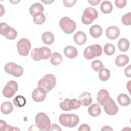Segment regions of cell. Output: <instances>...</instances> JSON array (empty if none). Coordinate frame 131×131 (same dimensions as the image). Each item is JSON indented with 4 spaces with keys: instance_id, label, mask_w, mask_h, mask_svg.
Here are the masks:
<instances>
[{
    "instance_id": "cell-21",
    "label": "cell",
    "mask_w": 131,
    "mask_h": 131,
    "mask_svg": "<svg viewBox=\"0 0 131 131\" xmlns=\"http://www.w3.org/2000/svg\"><path fill=\"white\" fill-rule=\"evenodd\" d=\"M88 111L89 115L92 117L98 116L101 113V110L100 105L97 103H94L89 106Z\"/></svg>"
},
{
    "instance_id": "cell-36",
    "label": "cell",
    "mask_w": 131,
    "mask_h": 131,
    "mask_svg": "<svg viewBox=\"0 0 131 131\" xmlns=\"http://www.w3.org/2000/svg\"><path fill=\"white\" fill-rule=\"evenodd\" d=\"M121 21L123 25L130 26L131 25V13L128 12L124 14L121 18Z\"/></svg>"
},
{
    "instance_id": "cell-43",
    "label": "cell",
    "mask_w": 131,
    "mask_h": 131,
    "mask_svg": "<svg viewBox=\"0 0 131 131\" xmlns=\"http://www.w3.org/2000/svg\"><path fill=\"white\" fill-rule=\"evenodd\" d=\"M88 2L92 6H97L98 5L100 2V0H88Z\"/></svg>"
},
{
    "instance_id": "cell-35",
    "label": "cell",
    "mask_w": 131,
    "mask_h": 131,
    "mask_svg": "<svg viewBox=\"0 0 131 131\" xmlns=\"http://www.w3.org/2000/svg\"><path fill=\"white\" fill-rule=\"evenodd\" d=\"M17 35V31L13 28L10 27V29L8 33L6 34V35L5 37L8 39L13 40V39H15Z\"/></svg>"
},
{
    "instance_id": "cell-32",
    "label": "cell",
    "mask_w": 131,
    "mask_h": 131,
    "mask_svg": "<svg viewBox=\"0 0 131 131\" xmlns=\"http://www.w3.org/2000/svg\"><path fill=\"white\" fill-rule=\"evenodd\" d=\"M33 17L34 23L37 25H41L44 23L46 20L45 15L42 13L36 14Z\"/></svg>"
},
{
    "instance_id": "cell-24",
    "label": "cell",
    "mask_w": 131,
    "mask_h": 131,
    "mask_svg": "<svg viewBox=\"0 0 131 131\" xmlns=\"http://www.w3.org/2000/svg\"><path fill=\"white\" fill-rule=\"evenodd\" d=\"M113 5L112 3L108 1H104L102 2L100 5V9L104 14H109L113 10Z\"/></svg>"
},
{
    "instance_id": "cell-2",
    "label": "cell",
    "mask_w": 131,
    "mask_h": 131,
    "mask_svg": "<svg viewBox=\"0 0 131 131\" xmlns=\"http://www.w3.org/2000/svg\"><path fill=\"white\" fill-rule=\"evenodd\" d=\"M59 121L64 126L73 128L78 124L79 118L74 114H62L59 117Z\"/></svg>"
},
{
    "instance_id": "cell-44",
    "label": "cell",
    "mask_w": 131,
    "mask_h": 131,
    "mask_svg": "<svg viewBox=\"0 0 131 131\" xmlns=\"http://www.w3.org/2000/svg\"><path fill=\"white\" fill-rule=\"evenodd\" d=\"M101 130L102 131V130H113V129L110 126L106 125V126H104Z\"/></svg>"
},
{
    "instance_id": "cell-15",
    "label": "cell",
    "mask_w": 131,
    "mask_h": 131,
    "mask_svg": "<svg viewBox=\"0 0 131 131\" xmlns=\"http://www.w3.org/2000/svg\"><path fill=\"white\" fill-rule=\"evenodd\" d=\"M46 94L37 88L33 90L32 93V98L35 102H40L45 99Z\"/></svg>"
},
{
    "instance_id": "cell-3",
    "label": "cell",
    "mask_w": 131,
    "mask_h": 131,
    "mask_svg": "<svg viewBox=\"0 0 131 131\" xmlns=\"http://www.w3.org/2000/svg\"><path fill=\"white\" fill-rule=\"evenodd\" d=\"M51 51L47 47H42L40 48H34L31 50V52L32 59L35 61L49 59L51 58Z\"/></svg>"
},
{
    "instance_id": "cell-34",
    "label": "cell",
    "mask_w": 131,
    "mask_h": 131,
    "mask_svg": "<svg viewBox=\"0 0 131 131\" xmlns=\"http://www.w3.org/2000/svg\"><path fill=\"white\" fill-rule=\"evenodd\" d=\"M10 27L5 23H1L0 24V34L4 36L8 33Z\"/></svg>"
},
{
    "instance_id": "cell-26",
    "label": "cell",
    "mask_w": 131,
    "mask_h": 131,
    "mask_svg": "<svg viewBox=\"0 0 131 131\" xmlns=\"http://www.w3.org/2000/svg\"><path fill=\"white\" fill-rule=\"evenodd\" d=\"M118 47L119 50L121 52L127 51L129 47V42L128 39L125 38H122L118 41Z\"/></svg>"
},
{
    "instance_id": "cell-31",
    "label": "cell",
    "mask_w": 131,
    "mask_h": 131,
    "mask_svg": "<svg viewBox=\"0 0 131 131\" xmlns=\"http://www.w3.org/2000/svg\"><path fill=\"white\" fill-rule=\"evenodd\" d=\"M104 52L106 55H112L114 54L116 48L115 47L112 43H107L104 46Z\"/></svg>"
},
{
    "instance_id": "cell-33",
    "label": "cell",
    "mask_w": 131,
    "mask_h": 131,
    "mask_svg": "<svg viewBox=\"0 0 131 131\" xmlns=\"http://www.w3.org/2000/svg\"><path fill=\"white\" fill-rule=\"evenodd\" d=\"M91 67L94 71L99 72L101 69L104 68V66L101 61L99 60H95L91 63Z\"/></svg>"
},
{
    "instance_id": "cell-27",
    "label": "cell",
    "mask_w": 131,
    "mask_h": 131,
    "mask_svg": "<svg viewBox=\"0 0 131 131\" xmlns=\"http://www.w3.org/2000/svg\"><path fill=\"white\" fill-rule=\"evenodd\" d=\"M117 101L119 104L123 106H126L130 104V99L125 94H121L117 97Z\"/></svg>"
},
{
    "instance_id": "cell-17",
    "label": "cell",
    "mask_w": 131,
    "mask_h": 131,
    "mask_svg": "<svg viewBox=\"0 0 131 131\" xmlns=\"http://www.w3.org/2000/svg\"><path fill=\"white\" fill-rule=\"evenodd\" d=\"M73 39L76 44L81 46L86 42V36L83 32L79 31L75 33L73 36Z\"/></svg>"
},
{
    "instance_id": "cell-25",
    "label": "cell",
    "mask_w": 131,
    "mask_h": 131,
    "mask_svg": "<svg viewBox=\"0 0 131 131\" xmlns=\"http://www.w3.org/2000/svg\"><path fill=\"white\" fill-rule=\"evenodd\" d=\"M13 110V106L11 102L9 101L4 102L1 105V111L2 113L5 115L11 113Z\"/></svg>"
},
{
    "instance_id": "cell-8",
    "label": "cell",
    "mask_w": 131,
    "mask_h": 131,
    "mask_svg": "<svg viewBox=\"0 0 131 131\" xmlns=\"http://www.w3.org/2000/svg\"><path fill=\"white\" fill-rule=\"evenodd\" d=\"M5 71L15 77H19L23 74V68L19 65L14 62L7 63L4 66Z\"/></svg>"
},
{
    "instance_id": "cell-6",
    "label": "cell",
    "mask_w": 131,
    "mask_h": 131,
    "mask_svg": "<svg viewBox=\"0 0 131 131\" xmlns=\"http://www.w3.org/2000/svg\"><path fill=\"white\" fill-rule=\"evenodd\" d=\"M59 26L65 33L71 34L76 29V24L69 17L64 16L60 19Z\"/></svg>"
},
{
    "instance_id": "cell-12",
    "label": "cell",
    "mask_w": 131,
    "mask_h": 131,
    "mask_svg": "<svg viewBox=\"0 0 131 131\" xmlns=\"http://www.w3.org/2000/svg\"><path fill=\"white\" fill-rule=\"evenodd\" d=\"M103 108L105 113L108 115L113 116L118 112V107L114 100L110 98V99L103 105Z\"/></svg>"
},
{
    "instance_id": "cell-18",
    "label": "cell",
    "mask_w": 131,
    "mask_h": 131,
    "mask_svg": "<svg viewBox=\"0 0 131 131\" xmlns=\"http://www.w3.org/2000/svg\"><path fill=\"white\" fill-rule=\"evenodd\" d=\"M64 55L69 58H75L78 55V52L75 47L72 46H68L64 48L63 50Z\"/></svg>"
},
{
    "instance_id": "cell-37",
    "label": "cell",
    "mask_w": 131,
    "mask_h": 131,
    "mask_svg": "<svg viewBox=\"0 0 131 131\" xmlns=\"http://www.w3.org/2000/svg\"><path fill=\"white\" fill-rule=\"evenodd\" d=\"M116 6L119 9L124 8L126 5V1L125 0H116L115 1Z\"/></svg>"
},
{
    "instance_id": "cell-38",
    "label": "cell",
    "mask_w": 131,
    "mask_h": 131,
    "mask_svg": "<svg viewBox=\"0 0 131 131\" xmlns=\"http://www.w3.org/2000/svg\"><path fill=\"white\" fill-rule=\"evenodd\" d=\"M76 2H77V1L76 0H72V1L63 0V5L67 7H71L73 6L76 4Z\"/></svg>"
},
{
    "instance_id": "cell-22",
    "label": "cell",
    "mask_w": 131,
    "mask_h": 131,
    "mask_svg": "<svg viewBox=\"0 0 131 131\" xmlns=\"http://www.w3.org/2000/svg\"><path fill=\"white\" fill-rule=\"evenodd\" d=\"M90 34L93 38L99 37L102 33V29L101 26L98 25H94L91 27L90 30Z\"/></svg>"
},
{
    "instance_id": "cell-30",
    "label": "cell",
    "mask_w": 131,
    "mask_h": 131,
    "mask_svg": "<svg viewBox=\"0 0 131 131\" xmlns=\"http://www.w3.org/2000/svg\"><path fill=\"white\" fill-rule=\"evenodd\" d=\"M99 78L102 81H107L110 77V71L108 69L102 68L99 71Z\"/></svg>"
},
{
    "instance_id": "cell-10",
    "label": "cell",
    "mask_w": 131,
    "mask_h": 131,
    "mask_svg": "<svg viewBox=\"0 0 131 131\" xmlns=\"http://www.w3.org/2000/svg\"><path fill=\"white\" fill-rule=\"evenodd\" d=\"M81 105L79 100L76 99H65L59 104L60 108L64 111H70L72 110L79 108Z\"/></svg>"
},
{
    "instance_id": "cell-20",
    "label": "cell",
    "mask_w": 131,
    "mask_h": 131,
    "mask_svg": "<svg viewBox=\"0 0 131 131\" xmlns=\"http://www.w3.org/2000/svg\"><path fill=\"white\" fill-rule=\"evenodd\" d=\"M129 58L125 54H120L117 56L115 59L116 64L119 67H122L128 63Z\"/></svg>"
},
{
    "instance_id": "cell-19",
    "label": "cell",
    "mask_w": 131,
    "mask_h": 131,
    "mask_svg": "<svg viewBox=\"0 0 131 131\" xmlns=\"http://www.w3.org/2000/svg\"><path fill=\"white\" fill-rule=\"evenodd\" d=\"M43 10L44 8L42 4L39 3H35L31 6L29 9V12L32 16H34L36 14L42 13Z\"/></svg>"
},
{
    "instance_id": "cell-11",
    "label": "cell",
    "mask_w": 131,
    "mask_h": 131,
    "mask_svg": "<svg viewBox=\"0 0 131 131\" xmlns=\"http://www.w3.org/2000/svg\"><path fill=\"white\" fill-rule=\"evenodd\" d=\"M18 90V84L14 80H10L3 90L4 97L10 98L14 95Z\"/></svg>"
},
{
    "instance_id": "cell-29",
    "label": "cell",
    "mask_w": 131,
    "mask_h": 131,
    "mask_svg": "<svg viewBox=\"0 0 131 131\" xmlns=\"http://www.w3.org/2000/svg\"><path fill=\"white\" fill-rule=\"evenodd\" d=\"M13 104L17 107H22L26 104V100L25 98L22 95H18L16 96L13 100Z\"/></svg>"
},
{
    "instance_id": "cell-4",
    "label": "cell",
    "mask_w": 131,
    "mask_h": 131,
    "mask_svg": "<svg viewBox=\"0 0 131 131\" xmlns=\"http://www.w3.org/2000/svg\"><path fill=\"white\" fill-rule=\"evenodd\" d=\"M36 126L41 130H49L51 127V121L49 117L45 113L40 112L35 116Z\"/></svg>"
},
{
    "instance_id": "cell-39",
    "label": "cell",
    "mask_w": 131,
    "mask_h": 131,
    "mask_svg": "<svg viewBox=\"0 0 131 131\" xmlns=\"http://www.w3.org/2000/svg\"><path fill=\"white\" fill-rule=\"evenodd\" d=\"M8 127V125L6 121L1 120H0V130H7Z\"/></svg>"
},
{
    "instance_id": "cell-16",
    "label": "cell",
    "mask_w": 131,
    "mask_h": 131,
    "mask_svg": "<svg viewBox=\"0 0 131 131\" xmlns=\"http://www.w3.org/2000/svg\"><path fill=\"white\" fill-rule=\"evenodd\" d=\"M79 101L81 105L85 106L90 105L92 102L91 95L89 92H84L79 96Z\"/></svg>"
},
{
    "instance_id": "cell-13",
    "label": "cell",
    "mask_w": 131,
    "mask_h": 131,
    "mask_svg": "<svg viewBox=\"0 0 131 131\" xmlns=\"http://www.w3.org/2000/svg\"><path fill=\"white\" fill-rule=\"evenodd\" d=\"M110 98L108 91L105 89H101L98 93L97 101L100 105H103Z\"/></svg>"
},
{
    "instance_id": "cell-9",
    "label": "cell",
    "mask_w": 131,
    "mask_h": 131,
    "mask_svg": "<svg viewBox=\"0 0 131 131\" xmlns=\"http://www.w3.org/2000/svg\"><path fill=\"white\" fill-rule=\"evenodd\" d=\"M16 47L18 54L21 56H26L31 49V43L28 39L23 38L17 41Z\"/></svg>"
},
{
    "instance_id": "cell-1",
    "label": "cell",
    "mask_w": 131,
    "mask_h": 131,
    "mask_svg": "<svg viewBox=\"0 0 131 131\" xmlns=\"http://www.w3.org/2000/svg\"><path fill=\"white\" fill-rule=\"evenodd\" d=\"M56 83L55 76L51 74H47L39 80L37 88L43 93L47 94L55 87Z\"/></svg>"
},
{
    "instance_id": "cell-40",
    "label": "cell",
    "mask_w": 131,
    "mask_h": 131,
    "mask_svg": "<svg viewBox=\"0 0 131 131\" xmlns=\"http://www.w3.org/2000/svg\"><path fill=\"white\" fill-rule=\"evenodd\" d=\"M91 130L90 126L86 124H81L79 128H78L79 131H90Z\"/></svg>"
},
{
    "instance_id": "cell-45",
    "label": "cell",
    "mask_w": 131,
    "mask_h": 131,
    "mask_svg": "<svg viewBox=\"0 0 131 131\" xmlns=\"http://www.w3.org/2000/svg\"><path fill=\"white\" fill-rule=\"evenodd\" d=\"M43 3H45V4H50L51 3L53 2L54 1H42Z\"/></svg>"
},
{
    "instance_id": "cell-41",
    "label": "cell",
    "mask_w": 131,
    "mask_h": 131,
    "mask_svg": "<svg viewBox=\"0 0 131 131\" xmlns=\"http://www.w3.org/2000/svg\"><path fill=\"white\" fill-rule=\"evenodd\" d=\"M130 64H129L127 67L125 69L124 74L127 77H131V69H130Z\"/></svg>"
},
{
    "instance_id": "cell-23",
    "label": "cell",
    "mask_w": 131,
    "mask_h": 131,
    "mask_svg": "<svg viewBox=\"0 0 131 131\" xmlns=\"http://www.w3.org/2000/svg\"><path fill=\"white\" fill-rule=\"evenodd\" d=\"M41 39L44 43L48 45H51L54 41V36L51 32L47 31L42 34Z\"/></svg>"
},
{
    "instance_id": "cell-28",
    "label": "cell",
    "mask_w": 131,
    "mask_h": 131,
    "mask_svg": "<svg viewBox=\"0 0 131 131\" xmlns=\"http://www.w3.org/2000/svg\"><path fill=\"white\" fill-rule=\"evenodd\" d=\"M62 61V57L60 53L55 52L52 54L50 58V62L54 66L59 64Z\"/></svg>"
},
{
    "instance_id": "cell-14",
    "label": "cell",
    "mask_w": 131,
    "mask_h": 131,
    "mask_svg": "<svg viewBox=\"0 0 131 131\" xmlns=\"http://www.w3.org/2000/svg\"><path fill=\"white\" fill-rule=\"evenodd\" d=\"M105 35L110 39H115L119 36L120 30L116 26H110L105 31Z\"/></svg>"
},
{
    "instance_id": "cell-5",
    "label": "cell",
    "mask_w": 131,
    "mask_h": 131,
    "mask_svg": "<svg viewBox=\"0 0 131 131\" xmlns=\"http://www.w3.org/2000/svg\"><path fill=\"white\" fill-rule=\"evenodd\" d=\"M98 16V12L92 7H88L85 8L81 16V20L82 23L84 25H89L93 20L96 19Z\"/></svg>"
},
{
    "instance_id": "cell-42",
    "label": "cell",
    "mask_w": 131,
    "mask_h": 131,
    "mask_svg": "<svg viewBox=\"0 0 131 131\" xmlns=\"http://www.w3.org/2000/svg\"><path fill=\"white\" fill-rule=\"evenodd\" d=\"M49 130H61V128L56 124L54 123L50 127Z\"/></svg>"
},
{
    "instance_id": "cell-7",
    "label": "cell",
    "mask_w": 131,
    "mask_h": 131,
    "mask_svg": "<svg viewBox=\"0 0 131 131\" xmlns=\"http://www.w3.org/2000/svg\"><path fill=\"white\" fill-rule=\"evenodd\" d=\"M102 52L101 47L98 44L93 45L85 48L83 55L87 59H92L95 57L100 56Z\"/></svg>"
}]
</instances>
